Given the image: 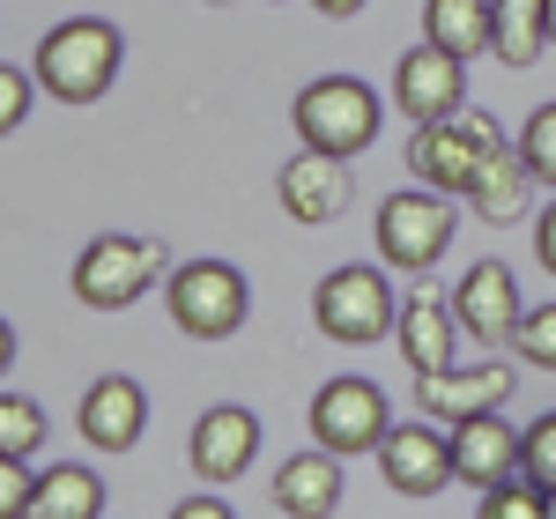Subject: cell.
I'll use <instances>...</instances> for the list:
<instances>
[{"mask_svg": "<svg viewBox=\"0 0 556 519\" xmlns=\"http://www.w3.org/2000/svg\"><path fill=\"white\" fill-rule=\"evenodd\" d=\"M156 275H164V245L112 230V238H89L83 245V260H75V298L89 312H127V304H141L156 290Z\"/></svg>", "mask_w": 556, "mask_h": 519, "instance_id": "cell-4", "label": "cell"}, {"mask_svg": "<svg viewBox=\"0 0 556 519\" xmlns=\"http://www.w3.org/2000/svg\"><path fill=\"white\" fill-rule=\"evenodd\" d=\"M386 431H393V408H386V387H371V379H327L312 393V445L319 453L356 460V453H379Z\"/></svg>", "mask_w": 556, "mask_h": 519, "instance_id": "cell-7", "label": "cell"}, {"mask_svg": "<svg viewBox=\"0 0 556 519\" xmlns=\"http://www.w3.org/2000/svg\"><path fill=\"white\" fill-rule=\"evenodd\" d=\"M30 497H38L30 460H0V519H30Z\"/></svg>", "mask_w": 556, "mask_h": 519, "instance_id": "cell-29", "label": "cell"}, {"mask_svg": "<svg viewBox=\"0 0 556 519\" xmlns=\"http://www.w3.org/2000/svg\"><path fill=\"white\" fill-rule=\"evenodd\" d=\"M312 319H319L327 342L364 349V342H379V334L401 327V298H393V282H386L379 267H334L319 282V298H312Z\"/></svg>", "mask_w": 556, "mask_h": 519, "instance_id": "cell-6", "label": "cell"}, {"mask_svg": "<svg viewBox=\"0 0 556 519\" xmlns=\"http://www.w3.org/2000/svg\"><path fill=\"white\" fill-rule=\"evenodd\" d=\"M393 342H401V356H408L416 379L453 371V364H460V312H453V298H438V290L401 298V327H393Z\"/></svg>", "mask_w": 556, "mask_h": 519, "instance_id": "cell-13", "label": "cell"}, {"mask_svg": "<svg viewBox=\"0 0 556 519\" xmlns=\"http://www.w3.org/2000/svg\"><path fill=\"white\" fill-rule=\"evenodd\" d=\"M513 349L534 364V371H556V304H542V312H527V319H519Z\"/></svg>", "mask_w": 556, "mask_h": 519, "instance_id": "cell-27", "label": "cell"}, {"mask_svg": "<svg viewBox=\"0 0 556 519\" xmlns=\"http://www.w3.org/2000/svg\"><path fill=\"white\" fill-rule=\"evenodd\" d=\"M275 193H282L290 223H334L349 208V164L342 156H319V149H298L282 164V178H275Z\"/></svg>", "mask_w": 556, "mask_h": 519, "instance_id": "cell-16", "label": "cell"}, {"mask_svg": "<svg viewBox=\"0 0 556 519\" xmlns=\"http://www.w3.org/2000/svg\"><path fill=\"white\" fill-rule=\"evenodd\" d=\"M275 505L290 519H334L342 505V460L334 453H290L275 476Z\"/></svg>", "mask_w": 556, "mask_h": 519, "instance_id": "cell-18", "label": "cell"}, {"mask_svg": "<svg viewBox=\"0 0 556 519\" xmlns=\"http://www.w3.org/2000/svg\"><path fill=\"white\" fill-rule=\"evenodd\" d=\"M164 304H172L178 334L230 342L245 327V312H253V290H245V275L230 260H186V267H172V282H164Z\"/></svg>", "mask_w": 556, "mask_h": 519, "instance_id": "cell-3", "label": "cell"}, {"mask_svg": "<svg viewBox=\"0 0 556 519\" xmlns=\"http://www.w3.org/2000/svg\"><path fill=\"white\" fill-rule=\"evenodd\" d=\"M30 97H38V75H23V67H8V60H0V141L30 119Z\"/></svg>", "mask_w": 556, "mask_h": 519, "instance_id": "cell-28", "label": "cell"}, {"mask_svg": "<svg viewBox=\"0 0 556 519\" xmlns=\"http://www.w3.org/2000/svg\"><path fill=\"white\" fill-rule=\"evenodd\" d=\"M119 60H127V45H119V30H112L104 15H67L60 30H45L30 75H38V89L60 97V104H97L104 89L119 83Z\"/></svg>", "mask_w": 556, "mask_h": 519, "instance_id": "cell-1", "label": "cell"}, {"mask_svg": "<svg viewBox=\"0 0 556 519\" xmlns=\"http://www.w3.org/2000/svg\"><path fill=\"white\" fill-rule=\"evenodd\" d=\"M445 245H453V193L408 186V193L379 201V260H386V267L424 275V267L445 260Z\"/></svg>", "mask_w": 556, "mask_h": 519, "instance_id": "cell-8", "label": "cell"}, {"mask_svg": "<svg viewBox=\"0 0 556 519\" xmlns=\"http://www.w3.org/2000/svg\"><path fill=\"white\" fill-rule=\"evenodd\" d=\"M527 193H534V172L519 164L513 141L490 149L482 172H475V186H468V201H475V216H482V223H519V216H527Z\"/></svg>", "mask_w": 556, "mask_h": 519, "instance_id": "cell-19", "label": "cell"}, {"mask_svg": "<svg viewBox=\"0 0 556 519\" xmlns=\"http://www.w3.org/2000/svg\"><path fill=\"white\" fill-rule=\"evenodd\" d=\"M475 519H549V497L527 476H513V482H497V490H482V512Z\"/></svg>", "mask_w": 556, "mask_h": 519, "instance_id": "cell-25", "label": "cell"}, {"mask_svg": "<svg viewBox=\"0 0 556 519\" xmlns=\"http://www.w3.org/2000/svg\"><path fill=\"white\" fill-rule=\"evenodd\" d=\"M83 438L97 445V453H127L134 438L149 431V393L134 387L127 371H112V379H97V387L83 393Z\"/></svg>", "mask_w": 556, "mask_h": 519, "instance_id": "cell-17", "label": "cell"}, {"mask_svg": "<svg viewBox=\"0 0 556 519\" xmlns=\"http://www.w3.org/2000/svg\"><path fill=\"white\" fill-rule=\"evenodd\" d=\"M172 519H238V512H230L223 497H178V505H172Z\"/></svg>", "mask_w": 556, "mask_h": 519, "instance_id": "cell-30", "label": "cell"}, {"mask_svg": "<svg viewBox=\"0 0 556 519\" xmlns=\"http://www.w3.org/2000/svg\"><path fill=\"white\" fill-rule=\"evenodd\" d=\"M519 164L534 172V186H556V104H534L527 127H519Z\"/></svg>", "mask_w": 556, "mask_h": 519, "instance_id": "cell-24", "label": "cell"}, {"mask_svg": "<svg viewBox=\"0 0 556 519\" xmlns=\"http://www.w3.org/2000/svg\"><path fill=\"white\" fill-rule=\"evenodd\" d=\"M379 476L401 490V497H438L453 476V431H438V423H393L379 445Z\"/></svg>", "mask_w": 556, "mask_h": 519, "instance_id": "cell-11", "label": "cell"}, {"mask_svg": "<svg viewBox=\"0 0 556 519\" xmlns=\"http://www.w3.org/2000/svg\"><path fill=\"white\" fill-rule=\"evenodd\" d=\"M513 387H519L513 364H453V371L416 379V408L445 416V423H475V416H497L513 401Z\"/></svg>", "mask_w": 556, "mask_h": 519, "instance_id": "cell-12", "label": "cell"}, {"mask_svg": "<svg viewBox=\"0 0 556 519\" xmlns=\"http://www.w3.org/2000/svg\"><path fill=\"white\" fill-rule=\"evenodd\" d=\"M534 260H542V267L556 275V201L542 208V223H534Z\"/></svg>", "mask_w": 556, "mask_h": 519, "instance_id": "cell-31", "label": "cell"}, {"mask_svg": "<svg viewBox=\"0 0 556 519\" xmlns=\"http://www.w3.org/2000/svg\"><path fill=\"white\" fill-rule=\"evenodd\" d=\"M45 445V408L23 393H0V460H30Z\"/></svg>", "mask_w": 556, "mask_h": 519, "instance_id": "cell-23", "label": "cell"}, {"mask_svg": "<svg viewBox=\"0 0 556 519\" xmlns=\"http://www.w3.org/2000/svg\"><path fill=\"white\" fill-rule=\"evenodd\" d=\"M519 476L534 482L542 497H556V416H542V423L527 431V453H519Z\"/></svg>", "mask_w": 556, "mask_h": 519, "instance_id": "cell-26", "label": "cell"}, {"mask_svg": "<svg viewBox=\"0 0 556 519\" xmlns=\"http://www.w3.org/2000/svg\"><path fill=\"white\" fill-rule=\"evenodd\" d=\"M490 149H505L497 119L490 112H453V119H430V127L408 134V172L424 178L430 193H468Z\"/></svg>", "mask_w": 556, "mask_h": 519, "instance_id": "cell-5", "label": "cell"}, {"mask_svg": "<svg viewBox=\"0 0 556 519\" xmlns=\"http://www.w3.org/2000/svg\"><path fill=\"white\" fill-rule=\"evenodd\" d=\"M290 127H298L304 149L349 164V156H364L379 141V97H371V83H356V75H319V83L298 89Z\"/></svg>", "mask_w": 556, "mask_h": 519, "instance_id": "cell-2", "label": "cell"}, {"mask_svg": "<svg viewBox=\"0 0 556 519\" xmlns=\"http://www.w3.org/2000/svg\"><path fill=\"white\" fill-rule=\"evenodd\" d=\"M519 453H527V431H513L505 416H475V423H453V476L468 482L475 497L497 490V482L519 476Z\"/></svg>", "mask_w": 556, "mask_h": 519, "instance_id": "cell-15", "label": "cell"}, {"mask_svg": "<svg viewBox=\"0 0 556 519\" xmlns=\"http://www.w3.org/2000/svg\"><path fill=\"white\" fill-rule=\"evenodd\" d=\"M393 104H401V119H453L460 104H468V60H453V52H438V45H416V52H401L393 60Z\"/></svg>", "mask_w": 556, "mask_h": 519, "instance_id": "cell-9", "label": "cell"}, {"mask_svg": "<svg viewBox=\"0 0 556 519\" xmlns=\"http://www.w3.org/2000/svg\"><path fill=\"white\" fill-rule=\"evenodd\" d=\"M8 364H15V327L0 319V371H8Z\"/></svg>", "mask_w": 556, "mask_h": 519, "instance_id": "cell-33", "label": "cell"}, {"mask_svg": "<svg viewBox=\"0 0 556 519\" xmlns=\"http://www.w3.org/2000/svg\"><path fill=\"white\" fill-rule=\"evenodd\" d=\"M453 312H460V334H475L482 349L513 342V334H519V319H527L513 267H505V260H475L468 275L453 282Z\"/></svg>", "mask_w": 556, "mask_h": 519, "instance_id": "cell-10", "label": "cell"}, {"mask_svg": "<svg viewBox=\"0 0 556 519\" xmlns=\"http://www.w3.org/2000/svg\"><path fill=\"white\" fill-rule=\"evenodd\" d=\"M30 519H104V476L83 468V460L45 468L38 497H30Z\"/></svg>", "mask_w": 556, "mask_h": 519, "instance_id": "cell-20", "label": "cell"}, {"mask_svg": "<svg viewBox=\"0 0 556 519\" xmlns=\"http://www.w3.org/2000/svg\"><path fill=\"white\" fill-rule=\"evenodd\" d=\"M549 45V0H490V52L505 67H534Z\"/></svg>", "mask_w": 556, "mask_h": 519, "instance_id": "cell-21", "label": "cell"}, {"mask_svg": "<svg viewBox=\"0 0 556 519\" xmlns=\"http://www.w3.org/2000/svg\"><path fill=\"white\" fill-rule=\"evenodd\" d=\"M549 519H556V497H549Z\"/></svg>", "mask_w": 556, "mask_h": 519, "instance_id": "cell-35", "label": "cell"}, {"mask_svg": "<svg viewBox=\"0 0 556 519\" xmlns=\"http://www.w3.org/2000/svg\"><path fill=\"white\" fill-rule=\"evenodd\" d=\"M186 453H193V476L201 482H238L260 453V416L238 408V401H223V408H208V416L193 423V445H186Z\"/></svg>", "mask_w": 556, "mask_h": 519, "instance_id": "cell-14", "label": "cell"}, {"mask_svg": "<svg viewBox=\"0 0 556 519\" xmlns=\"http://www.w3.org/2000/svg\"><path fill=\"white\" fill-rule=\"evenodd\" d=\"M424 45L453 60L490 52V0H424Z\"/></svg>", "mask_w": 556, "mask_h": 519, "instance_id": "cell-22", "label": "cell"}, {"mask_svg": "<svg viewBox=\"0 0 556 519\" xmlns=\"http://www.w3.org/2000/svg\"><path fill=\"white\" fill-rule=\"evenodd\" d=\"M549 45H556V0H549Z\"/></svg>", "mask_w": 556, "mask_h": 519, "instance_id": "cell-34", "label": "cell"}, {"mask_svg": "<svg viewBox=\"0 0 556 519\" xmlns=\"http://www.w3.org/2000/svg\"><path fill=\"white\" fill-rule=\"evenodd\" d=\"M312 8H319V15H364L371 0H312Z\"/></svg>", "mask_w": 556, "mask_h": 519, "instance_id": "cell-32", "label": "cell"}]
</instances>
